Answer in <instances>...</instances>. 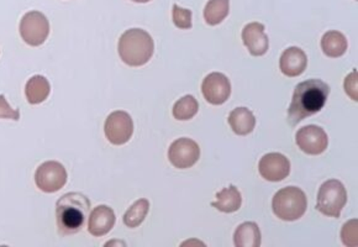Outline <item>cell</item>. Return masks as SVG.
Segmentation results:
<instances>
[{
    "instance_id": "ac0fdd59",
    "label": "cell",
    "mask_w": 358,
    "mask_h": 247,
    "mask_svg": "<svg viewBox=\"0 0 358 247\" xmlns=\"http://www.w3.org/2000/svg\"><path fill=\"white\" fill-rule=\"evenodd\" d=\"M234 244L237 247L261 246V232L257 224L248 221L238 225L234 235Z\"/></svg>"
},
{
    "instance_id": "7c38bea8",
    "label": "cell",
    "mask_w": 358,
    "mask_h": 247,
    "mask_svg": "<svg viewBox=\"0 0 358 247\" xmlns=\"http://www.w3.org/2000/svg\"><path fill=\"white\" fill-rule=\"evenodd\" d=\"M258 171L266 181L280 182L289 176V160L282 153H267L259 160Z\"/></svg>"
},
{
    "instance_id": "4316f807",
    "label": "cell",
    "mask_w": 358,
    "mask_h": 247,
    "mask_svg": "<svg viewBox=\"0 0 358 247\" xmlns=\"http://www.w3.org/2000/svg\"><path fill=\"white\" fill-rule=\"evenodd\" d=\"M0 119H11V120L20 119V113L9 106L6 97L3 94L0 95Z\"/></svg>"
},
{
    "instance_id": "5b68a950",
    "label": "cell",
    "mask_w": 358,
    "mask_h": 247,
    "mask_svg": "<svg viewBox=\"0 0 358 247\" xmlns=\"http://www.w3.org/2000/svg\"><path fill=\"white\" fill-rule=\"evenodd\" d=\"M348 203V192L337 179H330L322 184L317 193L316 209L324 216L340 218Z\"/></svg>"
},
{
    "instance_id": "30bf717a",
    "label": "cell",
    "mask_w": 358,
    "mask_h": 247,
    "mask_svg": "<svg viewBox=\"0 0 358 247\" xmlns=\"http://www.w3.org/2000/svg\"><path fill=\"white\" fill-rule=\"evenodd\" d=\"M295 141L303 153L308 155H322L327 148L329 139L324 129L316 125L301 127L295 135Z\"/></svg>"
},
{
    "instance_id": "d6986e66",
    "label": "cell",
    "mask_w": 358,
    "mask_h": 247,
    "mask_svg": "<svg viewBox=\"0 0 358 247\" xmlns=\"http://www.w3.org/2000/svg\"><path fill=\"white\" fill-rule=\"evenodd\" d=\"M51 85L43 76H34L27 80L25 95L30 104H40L48 99Z\"/></svg>"
},
{
    "instance_id": "ffe728a7",
    "label": "cell",
    "mask_w": 358,
    "mask_h": 247,
    "mask_svg": "<svg viewBox=\"0 0 358 247\" xmlns=\"http://www.w3.org/2000/svg\"><path fill=\"white\" fill-rule=\"evenodd\" d=\"M322 48L327 57H341L348 51V40L343 32L331 30L322 36Z\"/></svg>"
},
{
    "instance_id": "52a82bcc",
    "label": "cell",
    "mask_w": 358,
    "mask_h": 247,
    "mask_svg": "<svg viewBox=\"0 0 358 247\" xmlns=\"http://www.w3.org/2000/svg\"><path fill=\"white\" fill-rule=\"evenodd\" d=\"M35 183L45 193H55L67 183V171L56 161L43 163L35 172Z\"/></svg>"
},
{
    "instance_id": "5bb4252c",
    "label": "cell",
    "mask_w": 358,
    "mask_h": 247,
    "mask_svg": "<svg viewBox=\"0 0 358 247\" xmlns=\"http://www.w3.org/2000/svg\"><path fill=\"white\" fill-rule=\"evenodd\" d=\"M115 213L108 205H99L90 213L88 232L93 237H104L115 225Z\"/></svg>"
},
{
    "instance_id": "3957f363",
    "label": "cell",
    "mask_w": 358,
    "mask_h": 247,
    "mask_svg": "<svg viewBox=\"0 0 358 247\" xmlns=\"http://www.w3.org/2000/svg\"><path fill=\"white\" fill-rule=\"evenodd\" d=\"M117 51L124 64L140 67L148 64L152 57L155 43L148 31L143 29H130L120 37Z\"/></svg>"
},
{
    "instance_id": "2e32d148",
    "label": "cell",
    "mask_w": 358,
    "mask_h": 247,
    "mask_svg": "<svg viewBox=\"0 0 358 247\" xmlns=\"http://www.w3.org/2000/svg\"><path fill=\"white\" fill-rule=\"evenodd\" d=\"M229 124L231 127L232 132L240 136H246L253 132L256 127V118L253 116L252 111L248 108H236L229 115Z\"/></svg>"
},
{
    "instance_id": "9a60e30c",
    "label": "cell",
    "mask_w": 358,
    "mask_h": 247,
    "mask_svg": "<svg viewBox=\"0 0 358 247\" xmlns=\"http://www.w3.org/2000/svg\"><path fill=\"white\" fill-rule=\"evenodd\" d=\"M306 64H308V57L301 48L292 46L282 53L280 62V71L287 77L301 76L306 71Z\"/></svg>"
},
{
    "instance_id": "6da1fadb",
    "label": "cell",
    "mask_w": 358,
    "mask_h": 247,
    "mask_svg": "<svg viewBox=\"0 0 358 247\" xmlns=\"http://www.w3.org/2000/svg\"><path fill=\"white\" fill-rule=\"evenodd\" d=\"M329 94L330 87L320 79H309L296 85L288 109L290 125L295 127L306 118L317 114L327 104Z\"/></svg>"
},
{
    "instance_id": "83f0119b",
    "label": "cell",
    "mask_w": 358,
    "mask_h": 247,
    "mask_svg": "<svg viewBox=\"0 0 358 247\" xmlns=\"http://www.w3.org/2000/svg\"><path fill=\"white\" fill-rule=\"evenodd\" d=\"M114 245H120V246H125V242L124 241H116V240H113V241L110 242H106V245L104 246L106 247H110L114 246Z\"/></svg>"
},
{
    "instance_id": "d4e9b609",
    "label": "cell",
    "mask_w": 358,
    "mask_h": 247,
    "mask_svg": "<svg viewBox=\"0 0 358 247\" xmlns=\"http://www.w3.org/2000/svg\"><path fill=\"white\" fill-rule=\"evenodd\" d=\"M172 16H173V22L176 27L183 30L192 29V11L189 9H183L180 6L174 4L173 10H172Z\"/></svg>"
},
{
    "instance_id": "484cf974",
    "label": "cell",
    "mask_w": 358,
    "mask_h": 247,
    "mask_svg": "<svg viewBox=\"0 0 358 247\" xmlns=\"http://www.w3.org/2000/svg\"><path fill=\"white\" fill-rule=\"evenodd\" d=\"M345 90L348 93V97L351 99L357 101L358 100V85H357V71L355 69L352 73H350L348 76V78L345 79V83H343Z\"/></svg>"
},
{
    "instance_id": "ba28073f",
    "label": "cell",
    "mask_w": 358,
    "mask_h": 247,
    "mask_svg": "<svg viewBox=\"0 0 358 247\" xmlns=\"http://www.w3.org/2000/svg\"><path fill=\"white\" fill-rule=\"evenodd\" d=\"M201 157V148L196 142L188 137H180L169 146V160L176 169L193 167Z\"/></svg>"
},
{
    "instance_id": "44dd1931",
    "label": "cell",
    "mask_w": 358,
    "mask_h": 247,
    "mask_svg": "<svg viewBox=\"0 0 358 247\" xmlns=\"http://www.w3.org/2000/svg\"><path fill=\"white\" fill-rule=\"evenodd\" d=\"M230 10V0H209L204 9V19L211 27L225 20Z\"/></svg>"
},
{
    "instance_id": "cb8c5ba5",
    "label": "cell",
    "mask_w": 358,
    "mask_h": 247,
    "mask_svg": "<svg viewBox=\"0 0 358 247\" xmlns=\"http://www.w3.org/2000/svg\"><path fill=\"white\" fill-rule=\"evenodd\" d=\"M358 220H348L341 230V240L345 246L356 247L358 245Z\"/></svg>"
},
{
    "instance_id": "8992f818",
    "label": "cell",
    "mask_w": 358,
    "mask_h": 247,
    "mask_svg": "<svg viewBox=\"0 0 358 247\" xmlns=\"http://www.w3.org/2000/svg\"><path fill=\"white\" fill-rule=\"evenodd\" d=\"M20 35L22 40L34 48L41 46L50 35V22L40 11H29L20 22Z\"/></svg>"
},
{
    "instance_id": "7402d4cb",
    "label": "cell",
    "mask_w": 358,
    "mask_h": 247,
    "mask_svg": "<svg viewBox=\"0 0 358 247\" xmlns=\"http://www.w3.org/2000/svg\"><path fill=\"white\" fill-rule=\"evenodd\" d=\"M148 211H150V203L148 199L137 200L124 214V218H122L124 224L131 229L141 225L145 218L148 216Z\"/></svg>"
},
{
    "instance_id": "7a4b0ae2",
    "label": "cell",
    "mask_w": 358,
    "mask_h": 247,
    "mask_svg": "<svg viewBox=\"0 0 358 247\" xmlns=\"http://www.w3.org/2000/svg\"><path fill=\"white\" fill-rule=\"evenodd\" d=\"M90 211V202L80 193L64 195L57 202L58 230L62 235L79 232L87 223Z\"/></svg>"
},
{
    "instance_id": "603a6c76",
    "label": "cell",
    "mask_w": 358,
    "mask_h": 247,
    "mask_svg": "<svg viewBox=\"0 0 358 247\" xmlns=\"http://www.w3.org/2000/svg\"><path fill=\"white\" fill-rule=\"evenodd\" d=\"M199 111L198 100L193 95H185L174 104L173 116L179 121H187L193 119Z\"/></svg>"
},
{
    "instance_id": "8fae6325",
    "label": "cell",
    "mask_w": 358,
    "mask_h": 247,
    "mask_svg": "<svg viewBox=\"0 0 358 247\" xmlns=\"http://www.w3.org/2000/svg\"><path fill=\"white\" fill-rule=\"evenodd\" d=\"M201 92L213 106H222L231 94V85L225 74L214 72L208 74L201 85Z\"/></svg>"
},
{
    "instance_id": "e0dca14e",
    "label": "cell",
    "mask_w": 358,
    "mask_h": 247,
    "mask_svg": "<svg viewBox=\"0 0 358 247\" xmlns=\"http://www.w3.org/2000/svg\"><path fill=\"white\" fill-rule=\"evenodd\" d=\"M241 204H243L241 193L235 185L231 184L230 187L216 193V202H213L211 206H214L222 213H234L241 208Z\"/></svg>"
},
{
    "instance_id": "4fadbf2b",
    "label": "cell",
    "mask_w": 358,
    "mask_h": 247,
    "mask_svg": "<svg viewBox=\"0 0 358 247\" xmlns=\"http://www.w3.org/2000/svg\"><path fill=\"white\" fill-rule=\"evenodd\" d=\"M243 45L252 56H264L268 51V36L264 32V25L261 22H250L243 30Z\"/></svg>"
},
{
    "instance_id": "f1b7e54d",
    "label": "cell",
    "mask_w": 358,
    "mask_h": 247,
    "mask_svg": "<svg viewBox=\"0 0 358 247\" xmlns=\"http://www.w3.org/2000/svg\"><path fill=\"white\" fill-rule=\"evenodd\" d=\"M132 1H135V3H148L151 0H132Z\"/></svg>"
},
{
    "instance_id": "9c48e42d",
    "label": "cell",
    "mask_w": 358,
    "mask_h": 247,
    "mask_svg": "<svg viewBox=\"0 0 358 247\" xmlns=\"http://www.w3.org/2000/svg\"><path fill=\"white\" fill-rule=\"evenodd\" d=\"M106 136L113 145H124L134 134V121L127 111H113L104 125Z\"/></svg>"
},
{
    "instance_id": "277c9868",
    "label": "cell",
    "mask_w": 358,
    "mask_h": 247,
    "mask_svg": "<svg viewBox=\"0 0 358 247\" xmlns=\"http://www.w3.org/2000/svg\"><path fill=\"white\" fill-rule=\"evenodd\" d=\"M274 216L280 220L295 221L306 214V195L298 187H285L278 190L272 200Z\"/></svg>"
}]
</instances>
